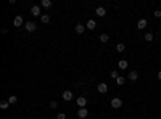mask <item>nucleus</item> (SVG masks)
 I'll list each match as a JSON object with an SVG mask.
<instances>
[{
	"label": "nucleus",
	"mask_w": 161,
	"mask_h": 119,
	"mask_svg": "<svg viewBox=\"0 0 161 119\" xmlns=\"http://www.w3.org/2000/svg\"><path fill=\"white\" fill-rule=\"evenodd\" d=\"M121 106H122V102H121V98H111V108L118 110V108H121Z\"/></svg>",
	"instance_id": "f257e3e1"
},
{
	"label": "nucleus",
	"mask_w": 161,
	"mask_h": 119,
	"mask_svg": "<svg viewBox=\"0 0 161 119\" xmlns=\"http://www.w3.org/2000/svg\"><path fill=\"white\" fill-rule=\"evenodd\" d=\"M76 103H77V106H79V108H86V106H87V100H86L84 97H79Z\"/></svg>",
	"instance_id": "f03ea898"
},
{
	"label": "nucleus",
	"mask_w": 161,
	"mask_h": 119,
	"mask_svg": "<svg viewBox=\"0 0 161 119\" xmlns=\"http://www.w3.org/2000/svg\"><path fill=\"white\" fill-rule=\"evenodd\" d=\"M97 88H98V92H100V93H106V92H108V85H106L105 82H100Z\"/></svg>",
	"instance_id": "7ed1b4c3"
},
{
	"label": "nucleus",
	"mask_w": 161,
	"mask_h": 119,
	"mask_svg": "<svg viewBox=\"0 0 161 119\" xmlns=\"http://www.w3.org/2000/svg\"><path fill=\"white\" fill-rule=\"evenodd\" d=\"M77 116H79V119H86L87 117V108H79Z\"/></svg>",
	"instance_id": "20e7f679"
},
{
	"label": "nucleus",
	"mask_w": 161,
	"mask_h": 119,
	"mask_svg": "<svg viewBox=\"0 0 161 119\" xmlns=\"http://www.w3.org/2000/svg\"><path fill=\"white\" fill-rule=\"evenodd\" d=\"M26 31H29V32H32V31H35V27H37V26H35V23H32V21H29V23H26Z\"/></svg>",
	"instance_id": "39448f33"
},
{
	"label": "nucleus",
	"mask_w": 161,
	"mask_h": 119,
	"mask_svg": "<svg viewBox=\"0 0 161 119\" xmlns=\"http://www.w3.org/2000/svg\"><path fill=\"white\" fill-rule=\"evenodd\" d=\"M31 15L32 16H39L40 15V7H39V5H34V7L31 8Z\"/></svg>",
	"instance_id": "423d86ee"
},
{
	"label": "nucleus",
	"mask_w": 161,
	"mask_h": 119,
	"mask_svg": "<svg viewBox=\"0 0 161 119\" xmlns=\"http://www.w3.org/2000/svg\"><path fill=\"white\" fill-rule=\"evenodd\" d=\"M71 98H73V92H71V90H64V92H63V100L69 102Z\"/></svg>",
	"instance_id": "0eeeda50"
},
{
	"label": "nucleus",
	"mask_w": 161,
	"mask_h": 119,
	"mask_svg": "<svg viewBox=\"0 0 161 119\" xmlns=\"http://www.w3.org/2000/svg\"><path fill=\"white\" fill-rule=\"evenodd\" d=\"M95 27H97V23H95L93 19H89L87 21V29H89V31H93Z\"/></svg>",
	"instance_id": "6e6552de"
},
{
	"label": "nucleus",
	"mask_w": 161,
	"mask_h": 119,
	"mask_svg": "<svg viewBox=\"0 0 161 119\" xmlns=\"http://www.w3.org/2000/svg\"><path fill=\"white\" fill-rule=\"evenodd\" d=\"M145 27H147V19H140L139 24H137V29H139V31H142V29H145Z\"/></svg>",
	"instance_id": "1a4fd4ad"
},
{
	"label": "nucleus",
	"mask_w": 161,
	"mask_h": 119,
	"mask_svg": "<svg viewBox=\"0 0 161 119\" xmlns=\"http://www.w3.org/2000/svg\"><path fill=\"white\" fill-rule=\"evenodd\" d=\"M127 66H129V63L126 61V60H121V61L118 63V68H119V69H126Z\"/></svg>",
	"instance_id": "9d476101"
},
{
	"label": "nucleus",
	"mask_w": 161,
	"mask_h": 119,
	"mask_svg": "<svg viewBox=\"0 0 161 119\" xmlns=\"http://www.w3.org/2000/svg\"><path fill=\"white\" fill-rule=\"evenodd\" d=\"M95 13H97L98 16H105L106 15V10L103 7H97V10H95Z\"/></svg>",
	"instance_id": "9b49d317"
},
{
	"label": "nucleus",
	"mask_w": 161,
	"mask_h": 119,
	"mask_svg": "<svg viewBox=\"0 0 161 119\" xmlns=\"http://www.w3.org/2000/svg\"><path fill=\"white\" fill-rule=\"evenodd\" d=\"M74 29H76L77 34H82V32H84V29H86V26H84V24H76Z\"/></svg>",
	"instance_id": "f8f14e48"
},
{
	"label": "nucleus",
	"mask_w": 161,
	"mask_h": 119,
	"mask_svg": "<svg viewBox=\"0 0 161 119\" xmlns=\"http://www.w3.org/2000/svg\"><path fill=\"white\" fill-rule=\"evenodd\" d=\"M129 79H130V81H137V79H139V73H137V71H130Z\"/></svg>",
	"instance_id": "ddd939ff"
},
{
	"label": "nucleus",
	"mask_w": 161,
	"mask_h": 119,
	"mask_svg": "<svg viewBox=\"0 0 161 119\" xmlns=\"http://www.w3.org/2000/svg\"><path fill=\"white\" fill-rule=\"evenodd\" d=\"M13 24H15L16 27H20V26L23 24V18H21V16H16V18H15V21H13Z\"/></svg>",
	"instance_id": "4468645a"
},
{
	"label": "nucleus",
	"mask_w": 161,
	"mask_h": 119,
	"mask_svg": "<svg viewBox=\"0 0 161 119\" xmlns=\"http://www.w3.org/2000/svg\"><path fill=\"white\" fill-rule=\"evenodd\" d=\"M40 5H42L44 8H50V7H52V0H42V2H40Z\"/></svg>",
	"instance_id": "2eb2a0df"
},
{
	"label": "nucleus",
	"mask_w": 161,
	"mask_h": 119,
	"mask_svg": "<svg viewBox=\"0 0 161 119\" xmlns=\"http://www.w3.org/2000/svg\"><path fill=\"white\" fill-rule=\"evenodd\" d=\"M124 50H126V45H124V44H118V45H116V52L122 53Z\"/></svg>",
	"instance_id": "dca6fc26"
},
{
	"label": "nucleus",
	"mask_w": 161,
	"mask_h": 119,
	"mask_svg": "<svg viewBox=\"0 0 161 119\" xmlns=\"http://www.w3.org/2000/svg\"><path fill=\"white\" fill-rule=\"evenodd\" d=\"M108 34H102V35H100V42H102V44H106V42H108Z\"/></svg>",
	"instance_id": "f3484780"
},
{
	"label": "nucleus",
	"mask_w": 161,
	"mask_h": 119,
	"mask_svg": "<svg viewBox=\"0 0 161 119\" xmlns=\"http://www.w3.org/2000/svg\"><path fill=\"white\" fill-rule=\"evenodd\" d=\"M8 100H3V102H0V108H2V110H7L8 108Z\"/></svg>",
	"instance_id": "a211bd4d"
},
{
	"label": "nucleus",
	"mask_w": 161,
	"mask_h": 119,
	"mask_svg": "<svg viewBox=\"0 0 161 119\" xmlns=\"http://www.w3.org/2000/svg\"><path fill=\"white\" fill-rule=\"evenodd\" d=\"M40 21H42V23H50V16L49 15H42V16H40Z\"/></svg>",
	"instance_id": "6ab92c4d"
},
{
	"label": "nucleus",
	"mask_w": 161,
	"mask_h": 119,
	"mask_svg": "<svg viewBox=\"0 0 161 119\" xmlns=\"http://www.w3.org/2000/svg\"><path fill=\"white\" fill-rule=\"evenodd\" d=\"M145 40H147V42H151V40H153V34L151 32H148V34H145V37H144Z\"/></svg>",
	"instance_id": "aec40b11"
},
{
	"label": "nucleus",
	"mask_w": 161,
	"mask_h": 119,
	"mask_svg": "<svg viewBox=\"0 0 161 119\" xmlns=\"http://www.w3.org/2000/svg\"><path fill=\"white\" fill-rule=\"evenodd\" d=\"M16 100H18V98L15 97V95H11V97L8 98V103H10V105H13V103H16Z\"/></svg>",
	"instance_id": "412c9836"
},
{
	"label": "nucleus",
	"mask_w": 161,
	"mask_h": 119,
	"mask_svg": "<svg viewBox=\"0 0 161 119\" xmlns=\"http://www.w3.org/2000/svg\"><path fill=\"white\" fill-rule=\"evenodd\" d=\"M116 82H118V85H122L124 82H126V79H124V77H118V79H116Z\"/></svg>",
	"instance_id": "4be33fe9"
},
{
	"label": "nucleus",
	"mask_w": 161,
	"mask_h": 119,
	"mask_svg": "<svg viewBox=\"0 0 161 119\" xmlns=\"http://www.w3.org/2000/svg\"><path fill=\"white\" fill-rule=\"evenodd\" d=\"M111 77H113V79H118V77H119V74H118V71L115 69V71H111Z\"/></svg>",
	"instance_id": "5701e85b"
},
{
	"label": "nucleus",
	"mask_w": 161,
	"mask_h": 119,
	"mask_svg": "<svg viewBox=\"0 0 161 119\" xmlns=\"http://www.w3.org/2000/svg\"><path fill=\"white\" fill-rule=\"evenodd\" d=\"M56 119H66V114H64V113H60V114L56 116Z\"/></svg>",
	"instance_id": "b1692460"
},
{
	"label": "nucleus",
	"mask_w": 161,
	"mask_h": 119,
	"mask_svg": "<svg viewBox=\"0 0 161 119\" xmlns=\"http://www.w3.org/2000/svg\"><path fill=\"white\" fill-rule=\"evenodd\" d=\"M156 18H161V10H155V13H153Z\"/></svg>",
	"instance_id": "393cba45"
},
{
	"label": "nucleus",
	"mask_w": 161,
	"mask_h": 119,
	"mask_svg": "<svg viewBox=\"0 0 161 119\" xmlns=\"http://www.w3.org/2000/svg\"><path fill=\"white\" fill-rule=\"evenodd\" d=\"M56 106H58L56 102H50V108H56Z\"/></svg>",
	"instance_id": "a878e982"
},
{
	"label": "nucleus",
	"mask_w": 161,
	"mask_h": 119,
	"mask_svg": "<svg viewBox=\"0 0 161 119\" xmlns=\"http://www.w3.org/2000/svg\"><path fill=\"white\" fill-rule=\"evenodd\" d=\"M158 79L161 81V71H159V73H158Z\"/></svg>",
	"instance_id": "bb28decb"
}]
</instances>
